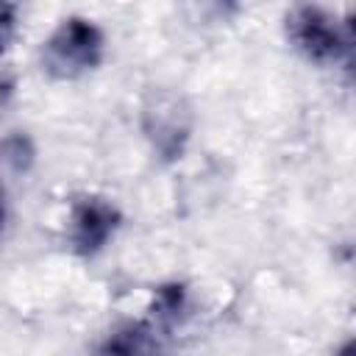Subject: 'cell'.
Wrapping results in <instances>:
<instances>
[{"label":"cell","instance_id":"obj_9","mask_svg":"<svg viewBox=\"0 0 356 356\" xmlns=\"http://www.w3.org/2000/svg\"><path fill=\"white\" fill-rule=\"evenodd\" d=\"M11 97H14V75L8 70H0V114L6 111Z\"/></svg>","mask_w":356,"mask_h":356},{"label":"cell","instance_id":"obj_2","mask_svg":"<svg viewBox=\"0 0 356 356\" xmlns=\"http://www.w3.org/2000/svg\"><path fill=\"white\" fill-rule=\"evenodd\" d=\"M286 36L292 47L314 64H337L353 56L350 25L339 22L320 6H295L286 14Z\"/></svg>","mask_w":356,"mask_h":356},{"label":"cell","instance_id":"obj_8","mask_svg":"<svg viewBox=\"0 0 356 356\" xmlns=\"http://www.w3.org/2000/svg\"><path fill=\"white\" fill-rule=\"evenodd\" d=\"M14 31H17V6L0 3V53L8 47Z\"/></svg>","mask_w":356,"mask_h":356},{"label":"cell","instance_id":"obj_10","mask_svg":"<svg viewBox=\"0 0 356 356\" xmlns=\"http://www.w3.org/2000/svg\"><path fill=\"white\" fill-rule=\"evenodd\" d=\"M334 356H353V342H350V339H345V342L334 350Z\"/></svg>","mask_w":356,"mask_h":356},{"label":"cell","instance_id":"obj_6","mask_svg":"<svg viewBox=\"0 0 356 356\" xmlns=\"http://www.w3.org/2000/svg\"><path fill=\"white\" fill-rule=\"evenodd\" d=\"M0 161L8 164L14 172H22L33 164V145L25 134H14V136H6L0 142Z\"/></svg>","mask_w":356,"mask_h":356},{"label":"cell","instance_id":"obj_7","mask_svg":"<svg viewBox=\"0 0 356 356\" xmlns=\"http://www.w3.org/2000/svg\"><path fill=\"white\" fill-rule=\"evenodd\" d=\"M156 314L161 320H175L186 309V289L181 284H167L156 292Z\"/></svg>","mask_w":356,"mask_h":356},{"label":"cell","instance_id":"obj_5","mask_svg":"<svg viewBox=\"0 0 356 356\" xmlns=\"http://www.w3.org/2000/svg\"><path fill=\"white\" fill-rule=\"evenodd\" d=\"M147 342V328L142 323H128L114 328L95 350V356H142Z\"/></svg>","mask_w":356,"mask_h":356},{"label":"cell","instance_id":"obj_3","mask_svg":"<svg viewBox=\"0 0 356 356\" xmlns=\"http://www.w3.org/2000/svg\"><path fill=\"white\" fill-rule=\"evenodd\" d=\"M142 128L145 136L150 139L153 150L167 159L175 161L181 159L189 131H192V117L186 103L172 95V92H153L142 108Z\"/></svg>","mask_w":356,"mask_h":356},{"label":"cell","instance_id":"obj_4","mask_svg":"<svg viewBox=\"0 0 356 356\" xmlns=\"http://www.w3.org/2000/svg\"><path fill=\"white\" fill-rule=\"evenodd\" d=\"M120 220H122L120 209L106 197L86 195L75 200L70 209V220H67L70 248L83 259L97 256L108 245V239H114Z\"/></svg>","mask_w":356,"mask_h":356},{"label":"cell","instance_id":"obj_11","mask_svg":"<svg viewBox=\"0 0 356 356\" xmlns=\"http://www.w3.org/2000/svg\"><path fill=\"white\" fill-rule=\"evenodd\" d=\"M6 225V195H3V186H0V231Z\"/></svg>","mask_w":356,"mask_h":356},{"label":"cell","instance_id":"obj_1","mask_svg":"<svg viewBox=\"0 0 356 356\" xmlns=\"http://www.w3.org/2000/svg\"><path fill=\"white\" fill-rule=\"evenodd\" d=\"M106 53L103 31L86 17H64L42 42L39 64L50 78L72 81L100 67Z\"/></svg>","mask_w":356,"mask_h":356}]
</instances>
